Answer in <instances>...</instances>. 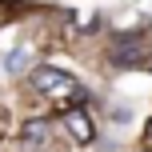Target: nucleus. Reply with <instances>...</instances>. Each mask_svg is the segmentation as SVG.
Segmentation results:
<instances>
[{
	"label": "nucleus",
	"instance_id": "obj_1",
	"mask_svg": "<svg viewBox=\"0 0 152 152\" xmlns=\"http://www.w3.org/2000/svg\"><path fill=\"white\" fill-rule=\"evenodd\" d=\"M32 88H36V92H52V96L60 100V92L72 96L76 84H72V76L60 72V68H36V72H32Z\"/></svg>",
	"mask_w": 152,
	"mask_h": 152
},
{
	"label": "nucleus",
	"instance_id": "obj_2",
	"mask_svg": "<svg viewBox=\"0 0 152 152\" xmlns=\"http://www.w3.org/2000/svg\"><path fill=\"white\" fill-rule=\"evenodd\" d=\"M64 128L72 132V140L76 144H92V136H96V128H92V120L80 112V108H72L68 116H64Z\"/></svg>",
	"mask_w": 152,
	"mask_h": 152
},
{
	"label": "nucleus",
	"instance_id": "obj_5",
	"mask_svg": "<svg viewBox=\"0 0 152 152\" xmlns=\"http://www.w3.org/2000/svg\"><path fill=\"white\" fill-rule=\"evenodd\" d=\"M144 140H148V144H152V120H148V132H144Z\"/></svg>",
	"mask_w": 152,
	"mask_h": 152
},
{
	"label": "nucleus",
	"instance_id": "obj_4",
	"mask_svg": "<svg viewBox=\"0 0 152 152\" xmlns=\"http://www.w3.org/2000/svg\"><path fill=\"white\" fill-rule=\"evenodd\" d=\"M24 68V52H12L8 56V72H20Z\"/></svg>",
	"mask_w": 152,
	"mask_h": 152
},
{
	"label": "nucleus",
	"instance_id": "obj_3",
	"mask_svg": "<svg viewBox=\"0 0 152 152\" xmlns=\"http://www.w3.org/2000/svg\"><path fill=\"white\" fill-rule=\"evenodd\" d=\"M44 140H48V124H44V120L24 124V144H28V148H40Z\"/></svg>",
	"mask_w": 152,
	"mask_h": 152
}]
</instances>
